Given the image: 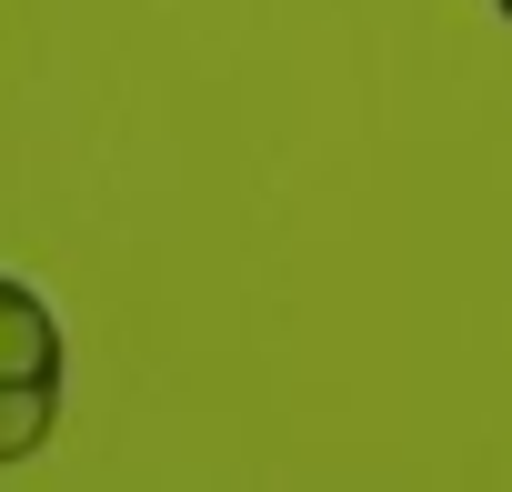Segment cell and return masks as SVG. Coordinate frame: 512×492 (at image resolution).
I'll use <instances>...</instances> for the list:
<instances>
[{
    "mask_svg": "<svg viewBox=\"0 0 512 492\" xmlns=\"http://www.w3.org/2000/svg\"><path fill=\"white\" fill-rule=\"evenodd\" d=\"M61 392H71V352H61V312L0 272V472H21L51 452L61 432Z\"/></svg>",
    "mask_w": 512,
    "mask_h": 492,
    "instance_id": "cell-1",
    "label": "cell"
},
{
    "mask_svg": "<svg viewBox=\"0 0 512 492\" xmlns=\"http://www.w3.org/2000/svg\"><path fill=\"white\" fill-rule=\"evenodd\" d=\"M492 11H502V21H512V0H492Z\"/></svg>",
    "mask_w": 512,
    "mask_h": 492,
    "instance_id": "cell-2",
    "label": "cell"
}]
</instances>
